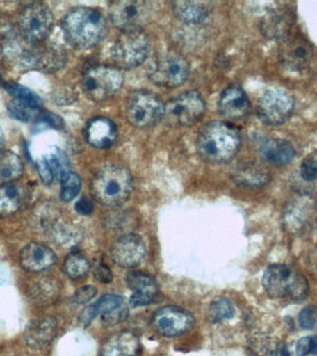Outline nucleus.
Returning a JSON list of instances; mask_svg holds the SVG:
<instances>
[{"label":"nucleus","instance_id":"nucleus-8","mask_svg":"<svg viewBox=\"0 0 317 356\" xmlns=\"http://www.w3.org/2000/svg\"><path fill=\"white\" fill-rule=\"evenodd\" d=\"M157 4L144 0H121L111 3L110 16L111 22L122 32L142 30L145 25L154 18Z\"/></svg>","mask_w":317,"mask_h":356},{"label":"nucleus","instance_id":"nucleus-39","mask_svg":"<svg viewBox=\"0 0 317 356\" xmlns=\"http://www.w3.org/2000/svg\"><path fill=\"white\" fill-rule=\"evenodd\" d=\"M294 348L298 356H307L311 353H317V339L314 337H304L297 341Z\"/></svg>","mask_w":317,"mask_h":356},{"label":"nucleus","instance_id":"nucleus-41","mask_svg":"<svg viewBox=\"0 0 317 356\" xmlns=\"http://www.w3.org/2000/svg\"><path fill=\"white\" fill-rule=\"evenodd\" d=\"M300 327L304 330H311L316 324V310L314 306H307L302 309L299 316Z\"/></svg>","mask_w":317,"mask_h":356},{"label":"nucleus","instance_id":"nucleus-35","mask_svg":"<svg viewBox=\"0 0 317 356\" xmlns=\"http://www.w3.org/2000/svg\"><path fill=\"white\" fill-rule=\"evenodd\" d=\"M234 314L235 310L232 302L224 298L211 303L207 311V318L211 323H217L222 320L232 318Z\"/></svg>","mask_w":317,"mask_h":356},{"label":"nucleus","instance_id":"nucleus-45","mask_svg":"<svg viewBox=\"0 0 317 356\" xmlns=\"http://www.w3.org/2000/svg\"><path fill=\"white\" fill-rule=\"evenodd\" d=\"M75 211L81 216H90L94 211L93 202L88 197H83L75 203Z\"/></svg>","mask_w":317,"mask_h":356},{"label":"nucleus","instance_id":"nucleus-43","mask_svg":"<svg viewBox=\"0 0 317 356\" xmlns=\"http://www.w3.org/2000/svg\"><path fill=\"white\" fill-rule=\"evenodd\" d=\"M94 277L100 283L108 284L113 280V274L111 270L104 264H97L94 269Z\"/></svg>","mask_w":317,"mask_h":356},{"label":"nucleus","instance_id":"nucleus-32","mask_svg":"<svg viewBox=\"0 0 317 356\" xmlns=\"http://www.w3.org/2000/svg\"><path fill=\"white\" fill-rule=\"evenodd\" d=\"M5 89L13 97L14 100L27 103V104L33 106L35 108H42L43 107V100L40 99V97L24 86L16 83L8 82L6 83Z\"/></svg>","mask_w":317,"mask_h":356},{"label":"nucleus","instance_id":"nucleus-27","mask_svg":"<svg viewBox=\"0 0 317 356\" xmlns=\"http://www.w3.org/2000/svg\"><path fill=\"white\" fill-rule=\"evenodd\" d=\"M175 17L186 24H200L210 14L207 3L199 1H175L172 3Z\"/></svg>","mask_w":317,"mask_h":356},{"label":"nucleus","instance_id":"nucleus-18","mask_svg":"<svg viewBox=\"0 0 317 356\" xmlns=\"http://www.w3.org/2000/svg\"><path fill=\"white\" fill-rule=\"evenodd\" d=\"M125 283L128 289L133 291L129 302L133 308L149 305L154 302L160 289L155 278L143 272L128 273Z\"/></svg>","mask_w":317,"mask_h":356},{"label":"nucleus","instance_id":"nucleus-26","mask_svg":"<svg viewBox=\"0 0 317 356\" xmlns=\"http://www.w3.org/2000/svg\"><path fill=\"white\" fill-rule=\"evenodd\" d=\"M250 350L254 356H298L294 346L266 335L253 337Z\"/></svg>","mask_w":317,"mask_h":356},{"label":"nucleus","instance_id":"nucleus-2","mask_svg":"<svg viewBox=\"0 0 317 356\" xmlns=\"http://www.w3.org/2000/svg\"><path fill=\"white\" fill-rule=\"evenodd\" d=\"M63 30L66 41L72 47L89 49L104 40L108 35V24L99 10L78 7L66 14Z\"/></svg>","mask_w":317,"mask_h":356},{"label":"nucleus","instance_id":"nucleus-11","mask_svg":"<svg viewBox=\"0 0 317 356\" xmlns=\"http://www.w3.org/2000/svg\"><path fill=\"white\" fill-rule=\"evenodd\" d=\"M124 77L119 70L108 66L90 68L83 74L82 89L93 102H104L114 96L122 88Z\"/></svg>","mask_w":317,"mask_h":356},{"label":"nucleus","instance_id":"nucleus-19","mask_svg":"<svg viewBox=\"0 0 317 356\" xmlns=\"http://www.w3.org/2000/svg\"><path fill=\"white\" fill-rule=\"evenodd\" d=\"M218 108L220 113L225 118L238 121L249 115L252 105L244 89L238 85H232L222 92Z\"/></svg>","mask_w":317,"mask_h":356},{"label":"nucleus","instance_id":"nucleus-21","mask_svg":"<svg viewBox=\"0 0 317 356\" xmlns=\"http://www.w3.org/2000/svg\"><path fill=\"white\" fill-rule=\"evenodd\" d=\"M270 177L268 168L256 161H243L232 170L234 182L245 188H263L268 184Z\"/></svg>","mask_w":317,"mask_h":356},{"label":"nucleus","instance_id":"nucleus-10","mask_svg":"<svg viewBox=\"0 0 317 356\" xmlns=\"http://www.w3.org/2000/svg\"><path fill=\"white\" fill-rule=\"evenodd\" d=\"M164 104L157 95L136 91L128 99L125 114L128 122L136 128H150L163 119Z\"/></svg>","mask_w":317,"mask_h":356},{"label":"nucleus","instance_id":"nucleus-33","mask_svg":"<svg viewBox=\"0 0 317 356\" xmlns=\"http://www.w3.org/2000/svg\"><path fill=\"white\" fill-rule=\"evenodd\" d=\"M54 178L61 179V177L70 172V161L65 153L60 149H52L51 152L43 156Z\"/></svg>","mask_w":317,"mask_h":356},{"label":"nucleus","instance_id":"nucleus-17","mask_svg":"<svg viewBox=\"0 0 317 356\" xmlns=\"http://www.w3.org/2000/svg\"><path fill=\"white\" fill-rule=\"evenodd\" d=\"M146 255V245L140 236L129 233L113 242L111 257L117 266L130 268L140 264Z\"/></svg>","mask_w":317,"mask_h":356},{"label":"nucleus","instance_id":"nucleus-28","mask_svg":"<svg viewBox=\"0 0 317 356\" xmlns=\"http://www.w3.org/2000/svg\"><path fill=\"white\" fill-rule=\"evenodd\" d=\"M26 192L21 186L8 184L0 186V216H8L21 209Z\"/></svg>","mask_w":317,"mask_h":356},{"label":"nucleus","instance_id":"nucleus-5","mask_svg":"<svg viewBox=\"0 0 317 356\" xmlns=\"http://www.w3.org/2000/svg\"><path fill=\"white\" fill-rule=\"evenodd\" d=\"M152 49L149 36L144 31L122 32L116 39L111 50L113 61L119 68H138L149 57Z\"/></svg>","mask_w":317,"mask_h":356},{"label":"nucleus","instance_id":"nucleus-12","mask_svg":"<svg viewBox=\"0 0 317 356\" xmlns=\"http://www.w3.org/2000/svg\"><path fill=\"white\" fill-rule=\"evenodd\" d=\"M18 24L25 41L39 44L46 40L51 33L54 17L44 3H33L22 10Z\"/></svg>","mask_w":317,"mask_h":356},{"label":"nucleus","instance_id":"nucleus-42","mask_svg":"<svg viewBox=\"0 0 317 356\" xmlns=\"http://www.w3.org/2000/svg\"><path fill=\"white\" fill-rule=\"evenodd\" d=\"M97 292V289L94 286H82L75 291L72 300L77 305H86L96 296Z\"/></svg>","mask_w":317,"mask_h":356},{"label":"nucleus","instance_id":"nucleus-23","mask_svg":"<svg viewBox=\"0 0 317 356\" xmlns=\"http://www.w3.org/2000/svg\"><path fill=\"white\" fill-rule=\"evenodd\" d=\"M85 136L90 146L96 149H108L115 144L118 132L116 125L110 119L96 117L86 124Z\"/></svg>","mask_w":317,"mask_h":356},{"label":"nucleus","instance_id":"nucleus-29","mask_svg":"<svg viewBox=\"0 0 317 356\" xmlns=\"http://www.w3.org/2000/svg\"><path fill=\"white\" fill-rule=\"evenodd\" d=\"M24 172V164L19 156L13 152H0V186L13 184Z\"/></svg>","mask_w":317,"mask_h":356},{"label":"nucleus","instance_id":"nucleus-3","mask_svg":"<svg viewBox=\"0 0 317 356\" xmlns=\"http://www.w3.org/2000/svg\"><path fill=\"white\" fill-rule=\"evenodd\" d=\"M133 188V177L129 170L117 164L100 169L91 183L94 199L108 207H116L127 202Z\"/></svg>","mask_w":317,"mask_h":356},{"label":"nucleus","instance_id":"nucleus-34","mask_svg":"<svg viewBox=\"0 0 317 356\" xmlns=\"http://www.w3.org/2000/svg\"><path fill=\"white\" fill-rule=\"evenodd\" d=\"M60 199L64 202H72L77 197L81 189V178L76 172L70 171L60 179Z\"/></svg>","mask_w":317,"mask_h":356},{"label":"nucleus","instance_id":"nucleus-37","mask_svg":"<svg viewBox=\"0 0 317 356\" xmlns=\"http://www.w3.org/2000/svg\"><path fill=\"white\" fill-rule=\"evenodd\" d=\"M124 305V299L119 295L107 294L100 298L92 305L96 311L97 316H101L103 314L111 313V312L122 307Z\"/></svg>","mask_w":317,"mask_h":356},{"label":"nucleus","instance_id":"nucleus-13","mask_svg":"<svg viewBox=\"0 0 317 356\" xmlns=\"http://www.w3.org/2000/svg\"><path fill=\"white\" fill-rule=\"evenodd\" d=\"M295 108L294 97L282 89L264 92L258 100L257 114L264 124L277 127L288 122Z\"/></svg>","mask_w":317,"mask_h":356},{"label":"nucleus","instance_id":"nucleus-1","mask_svg":"<svg viewBox=\"0 0 317 356\" xmlns=\"http://www.w3.org/2000/svg\"><path fill=\"white\" fill-rule=\"evenodd\" d=\"M241 138L238 130L229 122H209L197 138V153L211 164L228 163L238 154Z\"/></svg>","mask_w":317,"mask_h":356},{"label":"nucleus","instance_id":"nucleus-7","mask_svg":"<svg viewBox=\"0 0 317 356\" xmlns=\"http://www.w3.org/2000/svg\"><path fill=\"white\" fill-rule=\"evenodd\" d=\"M147 76L156 86L172 88L183 85L189 76V65L182 55L174 51L161 53L153 58Z\"/></svg>","mask_w":317,"mask_h":356},{"label":"nucleus","instance_id":"nucleus-16","mask_svg":"<svg viewBox=\"0 0 317 356\" xmlns=\"http://www.w3.org/2000/svg\"><path fill=\"white\" fill-rule=\"evenodd\" d=\"M194 316L185 309L177 306H164L153 314L152 327L165 337L183 335L193 327Z\"/></svg>","mask_w":317,"mask_h":356},{"label":"nucleus","instance_id":"nucleus-38","mask_svg":"<svg viewBox=\"0 0 317 356\" xmlns=\"http://www.w3.org/2000/svg\"><path fill=\"white\" fill-rule=\"evenodd\" d=\"M300 177L305 182H313L317 179V152L303 160L300 165Z\"/></svg>","mask_w":317,"mask_h":356},{"label":"nucleus","instance_id":"nucleus-9","mask_svg":"<svg viewBox=\"0 0 317 356\" xmlns=\"http://www.w3.org/2000/svg\"><path fill=\"white\" fill-rule=\"evenodd\" d=\"M205 111V102L200 94L185 92L164 105L163 121L172 127H191L202 120Z\"/></svg>","mask_w":317,"mask_h":356},{"label":"nucleus","instance_id":"nucleus-22","mask_svg":"<svg viewBox=\"0 0 317 356\" xmlns=\"http://www.w3.org/2000/svg\"><path fill=\"white\" fill-rule=\"evenodd\" d=\"M19 260L22 268L26 271L40 273L54 266L57 257L54 252L46 245L32 242L22 249Z\"/></svg>","mask_w":317,"mask_h":356},{"label":"nucleus","instance_id":"nucleus-36","mask_svg":"<svg viewBox=\"0 0 317 356\" xmlns=\"http://www.w3.org/2000/svg\"><path fill=\"white\" fill-rule=\"evenodd\" d=\"M33 291H35L33 295V299L36 302L43 305L54 302L60 295V289L57 284L51 280L40 281V285L36 286V289Z\"/></svg>","mask_w":317,"mask_h":356},{"label":"nucleus","instance_id":"nucleus-31","mask_svg":"<svg viewBox=\"0 0 317 356\" xmlns=\"http://www.w3.org/2000/svg\"><path fill=\"white\" fill-rule=\"evenodd\" d=\"M8 111L13 119L19 122H30L42 118L44 111L43 108L33 107L27 103L13 100L8 103Z\"/></svg>","mask_w":317,"mask_h":356},{"label":"nucleus","instance_id":"nucleus-30","mask_svg":"<svg viewBox=\"0 0 317 356\" xmlns=\"http://www.w3.org/2000/svg\"><path fill=\"white\" fill-rule=\"evenodd\" d=\"M64 273L71 280H81L88 274L90 264L88 259L78 252H72L67 256L63 264Z\"/></svg>","mask_w":317,"mask_h":356},{"label":"nucleus","instance_id":"nucleus-4","mask_svg":"<svg viewBox=\"0 0 317 356\" xmlns=\"http://www.w3.org/2000/svg\"><path fill=\"white\" fill-rule=\"evenodd\" d=\"M264 291L275 299L300 302L309 294V284L304 275L286 264H273L263 275Z\"/></svg>","mask_w":317,"mask_h":356},{"label":"nucleus","instance_id":"nucleus-20","mask_svg":"<svg viewBox=\"0 0 317 356\" xmlns=\"http://www.w3.org/2000/svg\"><path fill=\"white\" fill-rule=\"evenodd\" d=\"M57 320L46 316L33 319L24 331V341L30 349L40 350L51 343L57 333Z\"/></svg>","mask_w":317,"mask_h":356},{"label":"nucleus","instance_id":"nucleus-15","mask_svg":"<svg viewBox=\"0 0 317 356\" xmlns=\"http://www.w3.org/2000/svg\"><path fill=\"white\" fill-rule=\"evenodd\" d=\"M297 21L296 6L291 3L270 8L261 21V32L271 40H283L292 32Z\"/></svg>","mask_w":317,"mask_h":356},{"label":"nucleus","instance_id":"nucleus-40","mask_svg":"<svg viewBox=\"0 0 317 356\" xmlns=\"http://www.w3.org/2000/svg\"><path fill=\"white\" fill-rule=\"evenodd\" d=\"M128 316V308L124 305L111 313L103 314L101 316V322L105 327H113L124 321Z\"/></svg>","mask_w":317,"mask_h":356},{"label":"nucleus","instance_id":"nucleus-44","mask_svg":"<svg viewBox=\"0 0 317 356\" xmlns=\"http://www.w3.org/2000/svg\"><path fill=\"white\" fill-rule=\"evenodd\" d=\"M36 167H38V174L40 175L42 181L47 185L51 184L52 181L54 180V175H53L51 170H50L43 157L39 159L38 163H36Z\"/></svg>","mask_w":317,"mask_h":356},{"label":"nucleus","instance_id":"nucleus-6","mask_svg":"<svg viewBox=\"0 0 317 356\" xmlns=\"http://www.w3.org/2000/svg\"><path fill=\"white\" fill-rule=\"evenodd\" d=\"M27 46L17 47L14 55L19 64L40 70L44 72H54L63 68L67 60L65 50L56 44H32L26 42Z\"/></svg>","mask_w":317,"mask_h":356},{"label":"nucleus","instance_id":"nucleus-46","mask_svg":"<svg viewBox=\"0 0 317 356\" xmlns=\"http://www.w3.org/2000/svg\"><path fill=\"white\" fill-rule=\"evenodd\" d=\"M97 316L96 311H95L93 305H91L83 309L82 313L80 314L79 321L81 324L86 327L90 325L91 322L93 321Z\"/></svg>","mask_w":317,"mask_h":356},{"label":"nucleus","instance_id":"nucleus-25","mask_svg":"<svg viewBox=\"0 0 317 356\" xmlns=\"http://www.w3.org/2000/svg\"><path fill=\"white\" fill-rule=\"evenodd\" d=\"M101 356H142L140 341L129 331L117 333L106 341Z\"/></svg>","mask_w":317,"mask_h":356},{"label":"nucleus","instance_id":"nucleus-24","mask_svg":"<svg viewBox=\"0 0 317 356\" xmlns=\"http://www.w3.org/2000/svg\"><path fill=\"white\" fill-rule=\"evenodd\" d=\"M259 152L264 161L275 166L291 163L296 155L291 142L281 138L266 139L261 142Z\"/></svg>","mask_w":317,"mask_h":356},{"label":"nucleus","instance_id":"nucleus-14","mask_svg":"<svg viewBox=\"0 0 317 356\" xmlns=\"http://www.w3.org/2000/svg\"><path fill=\"white\" fill-rule=\"evenodd\" d=\"M313 53V44L303 33L291 32L281 40L278 58L285 68L300 72L311 63Z\"/></svg>","mask_w":317,"mask_h":356},{"label":"nucleus","instance_id":"nucleus-47","mask_svg":"<svg viewBox=\"0 0 317 356\" xmlns=\"http://www.w3.org/2000/svg\"><path fill=\"white\" fill-rule=\"evenodd\" d=\"M5 146V136L4 134H3L1 128H0V152H2L3 149H4Z\"/></svg>","mask_w":317,"mask_h":356}]
</instances>
